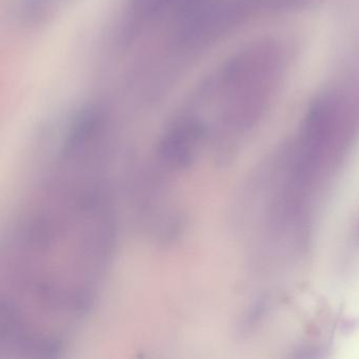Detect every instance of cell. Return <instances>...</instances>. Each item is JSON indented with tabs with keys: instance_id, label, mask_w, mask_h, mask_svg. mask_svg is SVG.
<instances>
[{
	"instance_id": "7a4b0ae2",
	"label": "cell",
	"mask_w": 359,
	"mask_h": 359,
	"mask_svg": "<svg viewBox=\"0 0 359 359\" xmlns=\"http://www.w3.org/2000/svg\"><path fill=\"white\" fill-rule=\"evenodd\" d=\"M280 69L279 52L266 43L231 60L217 83L222 123L234 130L253 125L272 96Z\"/></svg>"
},
{
	"instance_id": "3957f363",
	"label": "cell",
	"mask_w": 359,
	"mask_h": 359,
	"mask_svg": "<svg viewBox=\"0 0 359 359\" xmlns=\"http://www.w3.org/2000/svg\"><path fill=\"white\" fill-rule=\"evenodd\" d=\"M285 8L289 0H192L172 18L170 45L180 53H197L256 14Z\"/></svg>"
},
{
	"instance_id": "6da1fadb",
	"label": "cell",
	"mask_w": 359,
	"mask_h": 359,
	"mask_svg": "<svg viewBox=\"0 0 359 359\" xmlns=\"http://www.w3.org/2000/svg\"><path fill=\"white\" fill-rule=\"evenodd\" d=\"M113 199L104 180L39 176L6 241L5 287L50 312L91 308L116 241Z\"/></svg>"
}]
</instances>
